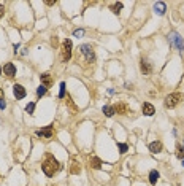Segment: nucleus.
<instances>
[{"label":"nucleus","instance_id":"nucleus-21","mask_svg":"<svg viewBox=\"0 0 184 186\" xmlns=\"http://www.w3.org/2000/svg\"><path fill=\"white\" fill-rule=\"evenodd\" d=\"M80 172H81V167L78 166V162H73V167H71V173L75 175V173H80Z\"/></svg>","mask_w":184,"mask_h":186},{"label":"nucleus","instance_id":"nucleus-29","mask_svg":"<svg viewBox=\"0 0 184 186\" xmlns=\"http://www.w3.org/2000/svg\"><path fill=\"white\" fill-rule=\"evenodd\" d=\"M0 73H2V67H0Z\"/></svg>","mask_w":184,"mask_h":186},{"label":"nucleus","instance_id":"nucleus-10","mask_svg":"<svg viewBox=\"0 0 184 186\" xmlns=\"http://www.w3.org/2000/svg\"><path fill=\"white\" fill-rule=\"evenodd\" d=\"M3 72H5V75H7V76H14L16 75V67L13 65V64H11V62H8V64H5L3 65Z\"/></svg>","mask_w":184,"mask_h":186},{"label":"nucleus","instance_id":"nucleus-7","mask_svg":"<svg viewBox=\"0 0 184 186\" xmlns=\"http://www.w3.org/2000/svg\"><path fill=\"white\" fill-rule=\"evenodd\" d=\"M13 94H14L16 99H24L27 92H26L24 86H21V84H14V86H13Z\"/></svg>","mask_w":184,"mask_h":186},{"label":"nucleus","instance_id":"nucleus-4","mask_svg":"<svg viewBox=\"0 0 184 186\" xmlns=\"http://www.w3.org/2000/svg\"><path fill=\"white\" fill-rule=\"evenodd\" d=\"M184 99V94L181 92H171L167 95V99H165V107L167 108H175V107L181 102V100Z\"/></svg>","mask_w":184,"mask_h":186},{"label":"nucleus","instance_id":"nucleus-14","mask_svg":"<svg viewBox=\"0 0 184 186\" xmlns=\"http://www.w3.org/2000/svg\"><path fill=\"white\" fill-rule=\"evenodd\" d=\"M149 151H151V153H154V154H157V153H160V151H162V143L159 142H152L151 145H149Z\"/></svg>","mask_w":184,"mask_h":186},{"label":"nucleus","instance_id":"nucleus-30","mask_svg":"<svg viewBox=\"0 0 184 186\" xmlns=\"http://www.w3.org/2000/svg\"><path fill=\"white\" fill-rule=\"evenodd\" d=\"M182 166H184V159H182Z\"/></svg>","mask_w":184,"mask_h":186},{"label":"nucleus","instance_id":"nucleus-19","mask_svg":"<svg viewBox=\"0 0 184 186\" xmlns=\"http://www.w3.org/2000/svg\"><path fill=\"white\" fill-rule=\"evenodd\" d=\"M176 156L179 157V159H184V148H182V146H179V145L176 146Z\"/></svg>","mask_w":184,"mask_h":186},{"label":"nucleus","instance_id":"nucleus-20","mask_svg":"<svg viewBox=\"0 0 184 186\" xmlns=\"http://www.w3.org/2000/svg\"><path fill=\"white\" fill-rule=\"evenodd\" d=\"M46 91H48V88H44L43 84H41V86L37 89V95H40V97H41V95H44V94H46Z\"/></svg>","mask_w":184,"mask_h":186},{"label":"nucleus","instance_id":"nucleus-8","mask_svg":"<svg viewBox=\"0 0 184 186\" xmlns=\"http://www.w3.org/2000/svg\"><path fill=\"white\" fill-rule=\"evenodd\" d=\"M140 70L143 72V75H151V72H152V67H151V64H149L148 60L141 59V62H140Z\"/></svg>","mask_w":184,"mask_h":186},{"label":"nucleus","instance_id":"nucleus-28","mask_svg":"<svg viewBox=\"0 0 184 186\" xmlns=\"http://www.w3.org/2000/svg\"><path fill=\"white\" fill-rule=\"evenodd\" d=\"M0 99H3V92H2V89H0Z\"/></svg>","mask_w":184,"mask_h":186},{"label":"nucleus","instance_id":"nucleus-18","mask_svg":"<svg viewBox=\"0 0 184 186\" xmlns=\"http://www.w3.org/2000/svg\"><path fill=\"white\" fill-rule=\"evenodd\" d=\"M122 7H124V5H122L121 2H118V3L111 5V11H113L114 14H119V13H121V10H122Z\"/></svg>","mask_w":184,"mask_h":186},{"label":"nucleus","instance_id":"nucleus-9","mask_svg":"<svg viewBox=\"0 0 184 186\" xmlns=\"http://www.w3.org/2000/svg\"><path fill=\"white\" fill-rule=\"evenodd\" d=\"M40 80H41V84H43L44 88H51L53 86V78H51L49 73H41Z\"/></svg>","mask_w":184,"mask_h":186},{"label":"nucleus","instance_id":"nucleus-6","mask_svg":"<svg viewBox=\"0 0 184 186\" xmlns=\"http://www.w3.org/2000/svg\"><path fill=\"white\" fill-rule=\"evenodd\" d=\"M35 134L38 135V137H41V138H51L53 135H54V127L53 126H48V127H44V129H38Z\"/></svg>","mask_w":184,"mask_h":186},{"label":"nucleus","instance_id":"nucleus-5","mask_svg":"<svg viewBox=\"0 0 184 186\" xmlns=\"http://www.w3.org/2000/svg\"><path fill=\"white\" fill-rule=\"evenodd\" d=\"M80 49H81V54L86 56V60L87 62H94V60H95V53L92 51V48L89 46V45H83Z\"/></svg>","mask_w":184,"mask_h":186},{"label":"nucleus","instance_id":"nucleus-24","mask_svg":"<svg viewBox=\"0 0 184 186\" xmlns=\"http://www.w3.org/2000/svg\"><path fill=\"white\" fill-rule=\"evenodd\" d=\"M118 146H119V150H121V153H125L127 150H129V146H127L125 143H118Z\"/></svg>","mask_w":184,"mask_h":186},{"label":"nucleus","instance_id":"nucleus-23","mask_svg":"<svg viewBox=\"0 0 184 186\" xmlns=\"http://www.w3.org/2000/svg\"><path fill=\"white\" fill-rule=\"evenodd\" d=\"M59 97H65V83H60V92Z\"/></svg>","mask_w":184,"mask_h":186},{"label":"nucleus","instance_id":"nucleus-26","mask_svg":"<svg viewBox=\"0 0 184 186\" xmlns=\"http://www.w3.org/2000/svg\"><path fill=\"white\" fill-rule=\"evenodd\" d=\"M5 107H7V102L3 99H0V108H5Z\"/></svg>","mask_w":184,"mask_h":186},{"label":"nucleus","instance_id":"nucleus-3","mask_svg":"<svg viewBox=\"0 0 184 186\" xmlns=\"http://www.w3.org/2000/svg\"><path fill=\"white\" fill-rule=\"evenodd\" d=\"M71 40H68V38H65V40L62 42V46H60V59H62V62H68L70 57H71Z\"/></svg>","mask_w":184,"mask_h":186},{"label":"nucleus","instance_id":"nucleus-11","mask_svg":"<svg viewBox=\"0 0 184 186\" xmlns=\"http://www.w3.org/2000/svg\"><path fill=\"white\" fill-rule=\"evenodd\" d=\"M129 107H127L125 104H118L114 105V113H119V115H127L129 113Z\"/></svg>","mask_w":184,"mask_h":186},{"label":"nucleus","instance_id":"nucleus-25","mask_svg":"<svg viewBox=\"0 0 184 186\" xmlns=\"http://www.w3.org/2000/svg\"><path fill=\"white\" fill-rule=\"evenodd\" d=\"M73 35L80 38V37H83V35H84V30H83V29H80V30H75V32H73Z\"/></svg>","mask_w":184,"mask_h":186},{"label":"nucleus","instance_id":"nucleus-1","mask_svg":"<svg viewBox=\"0 0 184 186\" xmlns=\"http://www.w3.org/2000/svg\"><path fill=\"white\" fill-rule=\"evenodd\" d=\"M41 169L46 177H54V173L60 169V164L53 154H46V157H44V161L41 164Z\"/></svg>","mask_w":184,"mask_h":186},{"label":"nucleus","instance_id":"nucleus-2","mask_svg":"<svg viewBox=\"0 0 184 186\" xmlns=\"http://www.w3.org/2000/svg\"><path fill=\"white\" fill-rule=\"evenodd\" d=\"M168 42H170L171 46H176V48H178V51H179L181 56H184V40L179 37V33L170 32V33H168Z\"/></svg>","mask_w":184,"mask_h":186},{"label":"nucleus","instance_id":"nucleus-22","mask_svg":"<svg viewBox=\"0 0 184 186\" xmlns=\"http://www.w3.org/2000/svg\"><path fill=\"white\" fill-rule=\"evenodd\" d=\"M33 110H35V104H33V102H30L29 105L26 107V111H27V113H30V115L33 113Z\"/></svg>","mask_w":184,"mask_h":186},{"label":"nucleus","instance_id":"nucleus-16","mask_svg":"<svg viewBox=\"0 0 184 186\" xmlns=\"http://www.w3.org/2000/svg\"><path fill=\"white\" fill-rule=\"evenodd\" d=\"M91 167L92 169H100L102 167V161H100L98 157H95V156L91 157Z\"/></svg>","mask_w":184,"mask_h":186},{"label":"nucleus","instance_id":"nucleus-12","mask_svg":"<svg viewBox=\"0 0 184 186\" xmlns=\"http://www.w3.org/2000/svg\"><path fill=\"white\" fill-rule=\"evenodd\" d=\"M143 113L146 115V116H152L154 113H155V108L149 104V102H144L143 104Z\"/></svg>","mask_w":184,"mask_h":186},{"label":"nucleus","instance_id":"nucleus-13","mask_svg":"<svg viewBox=\"0 0 184 186\" xmlns=\"http://www.w3.org/2000/svg\"><path fill=\"white\" fill-rule=\"evenodd\" d=\"M154 11H155V13H157L159 16L165 14V11H167L165 3H164V2H157V3H154Z\"/></svg>","mask_w":184,"mask_h":186},{"label":"nucleus","instance_id":"nucleus-27","mask_svg":"<svg viewBox=\"0 0 184 186\" xmlns=\"http://www.w3.org/2000/svg\"><path fill=\"white\" fill-rule=\"evenodd\" d=\"M3 13H5V8H3V5H0V18L3 16Z\"/></svg>","mask_w":184,"mask_h":186},{"label":"nucleus","instance_id":"nucleus-15","mask_svg":"<svg viewBox=\"0 0 184 186\" xmlns=\"http://www.w3.org/2000/svg\"><path fill=\"white\" fill-rule=\"evenodd\" d=\"M157 180H159V172L157 170H151V172H149V183L155 184V183H157Z\"/></svg>","mask_w":184,"mask_h":186},{"label":"nucleus","instance_id":"nucleus-17","mask_svg":"<svg viewBox=\"0 0 184 186\" xmlns=\"http://www.w3.org/2000/svg\"><path fill=\"white\" fill-rule=\"evenodd\" d=\"M103 113H105V115H107L108 118H111V116H113V115H114V107H110V105H105V107H103Z\"/></svg>","mask_w":184,"mask_h":186}]
</instances>
